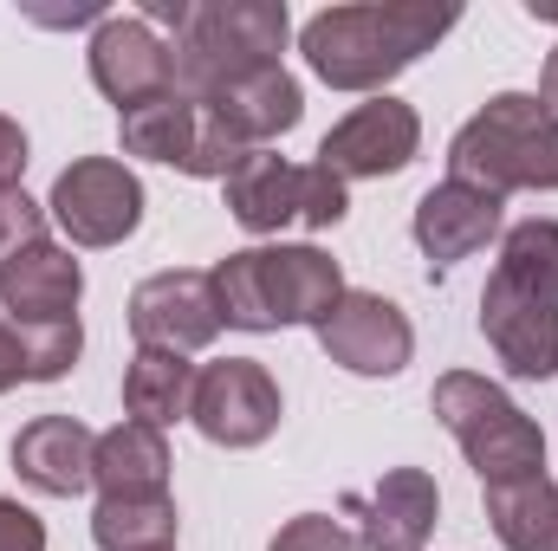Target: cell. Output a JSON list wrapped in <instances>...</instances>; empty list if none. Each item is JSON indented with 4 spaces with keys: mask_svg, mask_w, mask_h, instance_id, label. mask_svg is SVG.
Listing matches in <instances>:
<instances>
[{
    "mask_svg": "<svg viewBox=\"0 0 558 551\" xmlns=\"http://www.w3.org/2000/svg\"><path fill=\"white\" fill-rule=\"evenodd\" d=\"M46 208L72 247H118L143 221V182L118 156H78L72 169H59Z\"/></svg>",
    "mask_w": 558,
    "mask_h": 551,
    "instance_id": "8",
    "label": "cell"
},
{
    "mask_svg": "<svg viewBox=\"0 0 558 551\" xmlns=\"http://www.w3.org/2000/svg\"><path fill=\"white\" fill-rule=\"evenodd\" d=\"M20 175H26V131L0 111V188H20Z\"/></svg>",
    "mask_w": 558,
    "mask_h": 551,
    "instance_id": "29",
    "label": "cell"
},
{
    "mask_svg": "<svg viewBox=\"0 0 558 551\" xmlns=\"http://www.w3.org/2000/svg\"><path fill=\"white\" fill-rule=\"evenodd\" d=\"M175 500L149 493V500H98L92 513V539L98 551H175Z\"/></svg>",
    "mask_w": 558,
    "mask_h": 551,
    "instance_id": "23",
    "label": "cell"
},
{
    "mask_svg": "<svg viewBox=\"0 0 558 551\" xmlns=\"http://www.w3.org/2000/svg\"><path fill=\"white\" fill-rule=\"evenodd\" d=\"M351 215V188L325 169V162H305L299 169V221L312 228V234H325V228H338Z\"/></svg>",
    "mask_w": 558,
    "mask_h": 551,
    "instance_id": "24",
    "label": "cell"
},
{
    "mask_svg": "<svg viewBox=\"0 0 558 551\" xmlns=\"http://www.w3.org/2000/svg\"><path fill=\"white\" fill-rule=\"evenodd\" d=\"M118 131H124V156H143V162H169V169H182V175H234V162L247 156L241 143L228 137L195 98H182V91H169V98H156V105H137V111H124L118 118Z\"/></svg>",
    "mask_w": 558,
    "mask_h": 551,
    "instance_id": "7",
    "label": "cell"
},
{
    "mask_svg": "<svg viewBox=\"0 0 558 551\" xmlns=\"http://www.w3.org/2000/svg\"><path fill=\"white\" fill-rule=\"evenodd\" d=\"M85 59H92V85L118 105V118L175 91V52L143 13H105Z\"/></svg>",
    "mask_w": 558,
    "mask_h": 551,
    "instance_id": "11",
    "label": "cell"
},
{
    "mask_svg": "<svg viewBox=\"0 0 558 551\" xmlns=\"http://www.w3.org/2000/svg\"><path fill=\"white\" fill-rule=\"evenodd\" d=\"M202 111L241 143V149H267L274 137H286L299 118H305V91L286 65H260V72H241L228 85H215L202 98Z\"/></svg>",
    "mask_w": 558,
    "mask_h": 551,
    "instance_id": "15",
    "label": "cell"
},
{
    "mask_svg": "<svg viewBox=\"0 0 558 551\" xmlns=\"http://www.w3.org/2000/svg\"><path fill=\"white\" fill-rule=\"evenodd\" d=\"M500 195H487V188H474V182H435L428 195L416 201V247L422 260L441 273V267H454V260H468V254H481L494 234H500Z\"/></svg>",
    "mask_w": 558,
    "mask_h": 551,
    "instance_id": "16",
    "label": "cell"
},
{
    "mask_svg": "<svg viewBox=\"0 0 558 551\" xmlns=\"http://www.w3.org/2000/svg\"><path fill=\"white\" fill-rule=\"evenodd\" d=\"M481 493H487V519L507 551H558V480L526 474V480H500Z\"/></svg>",
    "mask_w": 558,
    "mask_h": 551,
    "instance_id": "21",
    "label": "cell"
},
{
    "mask_svg": "<svg viewBox=\"0 0 558 551\" xmlns=\"http://www.w3.org/2000/svg\"><path fill=\"white\" fill-rule=\"evenodd\" d=\"M318 351L351 377H397L416 357V331H410L403 305H390L384 292H351L344 285V298L318 325Z\"/></svg>",
    "mask_w": 558,
    "mask_h": 551,
    "instance_id": "12",
    "label": "cell"
},
{
    "mask_svg": "<svg viewBox=\"0 0 558 551\" xmlns=\"http://www.w3.org/2000/svg\"><path fill=\"white\" fill-rule=\"evenodd\" d=\"M78 298H85V273H78L72 247H59V241H39V247H26L20 260L0 267V311L20 331L78 325Z\"/></svg>",
    "mask_w": 558,
    "mask_h": 551,
    "instance_id": "14",
    "label": "cell"
},
{
    "mask_svg": "<svg viewBox=\"0 0 558 551\" xmlns=\"http://www.w3.org/2000/svg\"><path fill=\"white\" fill-rule=\"evenodd\" d=\"M267 551H364V539L344 519H331V513H299V519H286L274 532Z\"/></svg>",
    "mask_w": 558,
    "mask_h": 551,
    "instance_id": "25",
    "label": "cell"
},
{
    "mask_svg": "<svg viewBox=\"0 0 558 551\" xmlns=\"http://www.w3.org/2000/svg\"><path fill=\"white\" fill-rule=\"evenodd\" d=\"M461 7H428V0H351L325 7L305 20L299 52L331 91H384L397 72H410L435 39H448Z\"/></svg>",
    "mask_w": 558,
    "mask_h": 551,
    "instance_id": "1",
    "label": "cell"
},
{
    "mask_svg": "<svg viewBox=\"0 0 558 551\" xmlns=\"http://www.w3.org/2000/svg\"><path fill=\"white\" fill-rule=\"evenodd\" d=\"M20 383H33V357H26V331L0 311V396L7 390H20Z\"/></svg>",
    "mask_w": 558,
    "mask_h": 551,
    "instance_id": "28",
    "label": "cell"
},
{
    "mask_svg": "<svg viewBox=\"0 0 558 551\" xmlns=\"http://www.w3.org/2000/svg\"><path fill=\"white\" fill-rule=\"evenodd\" d=\"M131 331H137L143 351H208L221 338V305H215V279L208 273H149L131 292Z\"/></svg>",
    "mask_w": 558,
    "mask_h": 551,
    "instance_id": "13",
    "label": "cell"
},
{
    "mask_svg": "<svg viewBox=\"0 0 558 551\" xmlns=\"http://www.w3.org/2000/svg\"><path fill=\"white\" fill-rule=\"evenodd\" d=\"M221 188H228V215L260 241L299 221V162H286L274 149H247Z\"/></svg>",
    "mask_w": 558,
    "mask_h": 551,
    "instance_id": "20",
    "label": "cell"
},
{
    "mask_svg": "<svg viewBox=\"0 0 558 551\" xmlns=\"http://www.w3.org/2000/svg\"><path fill=\"white\" fill-rule=\"evenodd\" d=\"M143 20L169 26L175 91L195 105L241 72L279 65L286 33H292L286 0H143Z\"/></svg>",
    "mask_w": 558,
    "mask_h": 551,
    "instance_id": "3",
    "label": "cell"
},
{
    "mask_svg": "<svg viewBox=\"0 0 558 551\" xmlns=\"http://www.w3.org/2000/svg\"><path fill=\"white\" fill-rule=\"evenodd\" d=\"M0 551H46V526H39L33 506L0 500Z\"/></svg>",
    "mask_w": 558,
    "mask_h": 551,
    "instance_id": "27",
    "label": "cell"
},
{
    "mask_svg": "<svg viewBox=\"0 0 558 551\" xmlns=\"http://www.w3.org/2000/svg\"><path fill=\"white\" fill-rule=\"evenodd\" d=\"M279 383L260 357H221V364H202L195 370V403L189 421L215 441V448H260L279 428Z\"/></svg>",
    "mask_w": 558,
    "mask_h": 551,
    "instance_id": "9",
    "label": "cell"
},
{
    "mask_svg": "<svg viewBox=\"0 0 558 551\" xmlns=\"http://www.w3.org/2000/svg\"><path fill=\"white\" fill-rule=\"evenodd\" d=\"M422 149V118L416 105L377 91L371 105H357L351 118H338L325 143H318V162L351 188V182H384V175H403Z\"/></svg>",
    "mask_w": 558,
    "mask_h": 551,
    "instance_id": "10",
    "label": "cell"
},
{
    "mask_svg": "<svg viewBox=\"0 0 558 551\" xmlns=\"http://www.w3.org/2000/svg\"><path fill=\"white\" fill-rule=\"evenodd\" d=\"M195 403V364L182 351H143L124 364V409L131 421H149V428H169L182 421Z\"/></svg>",
    "mask_w": 558,
    "mask_h": 551,
    "instance_id": "22",
    "label": "cell"
},
{
    "mask_svg": "<svg viewBox=\"0 0 558 551\" xmlns=\"http://www.w3.org/2000/svg\"><path fill=\"white\" fill-rule=\"evenodd\" d=\"M539 105H546V111H558V46L546 52V72H539Z\"/></svg>",
    "mask_w": 558,
    "mask_h": 551,
    "instance_id": "30",
    "label": "cell"
},
{
    "mask_svg": "<svg viewBox=\"0 0 558 551\" xmlns=\"http://www.w3.org/2000/svg\"><path fill=\"white\" fill-rule=\"evenodd\" d=\"M481 331L513 377H558V221L533 215L507 228L494 279L481 292Z\"/></svg>",
    "mask_w": 558,
    "mask_h": 551,
    "instance_id": "2",
    "label": "cell"
},
{
    "mask_svg": "<svg viewBox=\"0 0 558 551\" xmlns=\"http://www.w3.org/2000/svg\"><path fill=\"white\" fill-rule=\"evenodd\" d=\"M215 305L221 325L234 331H279V325H325L331 305L344 298V273L325 247L299 241V247H241L215 267Z\"/></svg>",
    "mask_w": 558,
    "mask_h": 551,
    "instance_id": "4",
    "label": "cell"
},
{
    "mask_svg": "<svg viewBox=\"0 0 558 551\" xmlns=\"http://www.w3.org/2000/svg\"><path fill=\"white\" fill-rule=\"evenodd\" d=\"M46 241V208L26 188H0V267Z\"/></svg>",
    "mask_w": 558,
    "mask_h": 551,
    "instance_id": "26",
    "label": "cell"
},
{
    "mask_svg": "<svg viewBox=\"0 0 558 551\" xmlns=\"http://www.w3.org/2000/svg\"><path fill=\"white\" fill-rule=\"evenodd\" d=\"M448 175L500 201L520 188H558V111H546L533 91L487 98L448 143Z\"/></svg>",
    "mask_w": 558,
    "mask_h": 551,
    "instance_id": "5",
    "label": "cell"
},
{
    "mask_svg": "<svg viewBox=\"0 0 558 551\" xmlns=\"http://www.w3.org/2000/svg\"><path fill=\"white\" fill-rule=\"evenodd\" d=\"M428 403L441 415V428L461 441V454L481 474V487L546 474V434H539V421L520 409L500 383H487L474 370H448V377H435Z\"/></svg>",
    "mask_w": 558,
    "mask_h": 551,
    "instance_id": "6",
    "label": "cell"
},
{
    "mask_svg": "<svg viewBox=\"0 0 558 551\" xmlns=\"http://www.w3.org/2000/svg\"><path fill=\"white\" fill-rule=\"evenodd\" d=\"M526 13L533 20H558V0H526Z\"/></svg>",
    "mask_w": 558,
    "mask_h": 551,
    "instance_id": "31",
    "label": "cell"
},
{
    "mask_svg": "<svg viewBox=\"0 0 558 551\" xmlns=\"http://www.w3.org/2000/svg\"><path fill=\"white\" fill-rule=\"evenodd\" d=\"M92 454H98V434L78 415H33L13 434V474L46 500H78L92 487Z\"/></svg>",
    "mask_w": 558,
    "mask_h": 551,
    "instance_id": "17",
    "label": "cell"
},
{
    "mask_svg": "<svg viewBox=\"0 0 558 551\" xmlns=\"http://www.w3.org/2000/svg\"><path fill=\"white\" fill-rule=\"evenodd\" d=\"M357 513H364V532H357L364 551H422L441 519V487L428 467H390L371 487V500H357Z\"/></svg>",
    "mask_w": 558,
    "mask_h": 551,
    "instance_id": "18",
    "label": "cell"
},
{
    "mask_svg": "<svg viewBox=\"0 0 558 551\" xmlns=\"http://www.w3.org/2000/svg\"><path fill=\"white\" fill-rule=\"evenodd\" d=\"M92 487L98 500H149V493H169V441L162 428L149 421H118L98 434V454H92Z\"/></svg>",
    "mask_w": 558,
    "mask_h": 551,
    "instance_id": "19",
    "label": "cell"
}]
</instances>
